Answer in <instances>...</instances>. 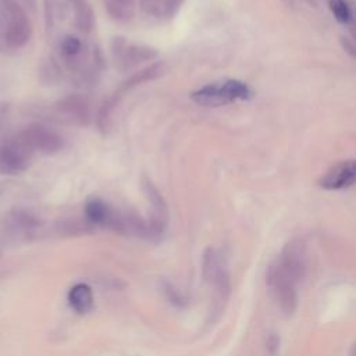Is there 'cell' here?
<instances>
[{
    "label": "cell",
    "instance_id": "obj_20",
    "mask_svg": "<svg viewBox=\"0 0 356 356\" xmlns=\"http://www.w3.org/2000/svg\"><path fill=\"white\" fill-rule=\"evenodd\" d=\"M45 3V23L46 30L52 31L54 27V10H56V2L54 0H43Z\"/></svg>",
    "mask_w": 356,
    "mask_h": 356
},
{
    "label": "cell",
    "instance_id": "obj_18",
    "mask_svg": "<svg viewBox=\"0 0 356 356\" xmlns=\"http://www.w3.org/2000/svg\"><path fill=\"white\" fill-rule=\"evenodd\" d=\"M162 2L163 0H139V9L148 16L162 14Z\"/></svg>",
    "mask_w": 356,
    "mask_h": 356
},
{
    "label": "cell",
    "instance_id": "obj_23",
    "mask_svg": "<svg viewBox=\"0 0 356 356\" xmlns=\"http://www.w3.org/2000/svg\"><path fill=\"white\" fill-rule=\"evenodd\" d=\"M24 5L32 12L35 13L36 12V6H38V0H23Z\"/></svg>",
    "mask_w": 356,
    "mask_h": 356
},
{
    "label": "cell",
    "instance_id": "obj_21",
    "mask_svg": "<svg viewBox=\"0 0 356 356\" xmlns=\"http://www.w3.org/2000/svg\"><path fill=\"white\" fill-rule=\"evenodd\" d=\"M10 105L8 102H0V136L6 131L10 120Z\"/></svg>",
    "mask_w": 356,
    "mask_h": 356
},
{
    "label": "cell",
    "instance_id": "obj_9",
    "mask_svg": "<svg viewBox=\"0 0 356 356\" xmlns=\"http://www.w3.org/2000/svg\"><path fill=\"white\" fill-rule=\"evenodd\" d=\"M56 114L70 123L76 125H88L92 117L91 102L87 96L80 94H71L54 103Z\"/></svg>",
    "mask_w": 356,
    "mask_h": 356
},
{
    "label": "cell",
    "instance_id": "obj_1",
    "mask_svg": "<svg viewBox=\"0 0 356 356\" xmlns=\"http://www.w3.org/2000/svg\"><path fill=\"white\" fill-rule=\"evenodd\" d=\"M32 38V24L19 0H0V42L20 50Z\"/></svg>",
    "mask_w": 356,
    "mask_h": 356
},
{
    "label": "cell",
    "instance_id": "obj_12",
    "mask_svg": "<svg viewBox=\"0 0 356 356\" xmlns=\"http://www.w3.org/2000/svg\"><path fill=\"white\" fill-rule=\"evenodd\" d=\"M116 211L117 210L109 202H106L105 199L98 198V196L90 198L85 202V206H84L85 220L91 226L105 227V229H109V230L113 224Z\"/></svg>",
    "mask_w": 356,
    "mask_h": 356
},
{
    "label": "cell",
    "instance_id": "obj_14",
    "mask_svg": "<svg viewBox=\"0 0 356 356\" xmlns=\"http://www.w3.org/2000/svg\"><path fill=\"white\" fill-rule=\"evenodd\" d=\"M68 304L78 315H87L94 308V294L88 284L80 282L70 290Z\"/></svg>",
    "mask_w": 356,
    "mask_h": 356
},
{
    "label": "cell",
    "instance_id": "obj_13",
    "mask_svg": "<svg viewBox=\"0 0 356 356\" xmlns=\"http://www.w3.org/2000/svg\"><path fill=\"white\" fill-rule=\"evenodd\" d=\"M70 8L74 12V25L83 34H91L95 28V13L88 0H70Z\"/></svg>",
    "mask_w": 356,
    "mask_h": 356
},
{
    "label": "cell",
    "instance_id": "obj_6",
    "mask_svg": "<svg viewBox=\"0 0 356 356\" xmlns=\"http://www.w3.org/2000/svg\"><path fill=\"white\" fill-rule=\"evenodd\" d=\"M34 154L17 136H9L0 140V174L17 176L28 170Z\"/></svg>",
    "mask_w": 356,
    "mask_h": 356
},
{
    "label": "cell",
    "instance_id": "obj_19",
    "mask_svg": "<svg viewBox=\"0 0 356 356\" xmlns=\"http://www.w3.org/2000/svg\"><path fill=\"white\" fill-rule=\"evenodd\" d=\"M185 0H163L162 2V14L166 19H173L180 12Z\"/></svg>",
    "mask_w": 356,
    "mask_h": 356
},
{
    "label": "cell",
    "instance_id": "obj_24",
    "mask_svg": "<svg viewBox=\"0 0 356 356\" xmlns=\"http://www.w3.org/2000/svg\"><path fill=\"white\" fill-rule=\"evenodd\" d=\"M349 356H356V341L352 344L350 350H349Z\"/></svg>",
    "mask_w": 356,
    "mask_h": 356
},
{
    "label": "cell",
    "instance_id": "obj_22",
    "mask_svg": "<svg viewBox=\"0 0 356 356\" xmlns=\"http://www.w3.org/2000/svg\"><path fill=\"white\" fill-rule=\"evenodd\" d=\"M266 348L271 356H274L280 349V338L277 335H270L266 342Z\"/></svg>",
    "mask_w": 356,
    "mask_h": 356
},
{
    "label": "cell",
    "instance_id": "obj_11",
    "mask_svg": "<svg viewBox=\"0 0 356 356\" xmlns=\"http://www.w3.org/2000/svg\"><path fill=\"white\" fill-rule=\"evenodd\" d=\"M356 184V160H345L333 166L320 180L319 185L327 191L345 189Z\"/></svg>",
    "mask_w": 356,
    "mask_h": 356
},
{
    "label": "cell",
    "instance_id": "obj_4",
    "mask_svg": "<svg viewBox=\"0 0 356 356\" xmlns=\"http://www.w3.org/2000/svg\"><path fill=\"white\" fill-rule=\"evenodd\" d=\"M267 286L271 289V293L286 316H293L298 308V294H297V282H294L286 273L282 271L278 262L275 260L270 264L266 274Z\"/></svg>",
    "mask_w": 356,
    "mask_h": 356
},
{
    "label": "cell",
    "instance_id": "obj_16",
    "mask_svg": "<svg viewBox=\"0 0 356 356\" xmlns=\"http://www.w3.org/2000/svg\"><path fill=\"white\" fill-rule=\"evenodd\" d=\"M223 267L224 266L222 264L220 255L216 249L209 248L205 251L203 259H202V274H203L205 281L211 282Z\"/></svg>",
    "mask_w": 356,
    "mask_h": 356
},
{
    "label": "cell",
    "instance_id": "obj_15",
    "mask_svg": "<svg viewBox=\"0 0 356 356\" xmlns=\"http://www.w3.org/2000/svg\"><path fill=\"white\" fill-rule=\"evenodd\" d=\"M103 5L106 13L114 21L127 23L135 16L134 0H103Z\"/></svg>",
    "mask_w": 356,
    "mask_h": 356
},
{
    "label": "cell",
    "instance_id": "obj_8",
    "mask_svg": "<svg viewBox=\"0 0 356 356\" xmlns=\"http://www.w3.org/2000/svg\"><path fill=\"white\" fill-rule=\"evenodd\" d=\"M112 52H113L116 64L121 71H129L142 63L156 60L159 56L158 49L152 46L128 43L124 38H120V36L114 38L112 45Z\"/></svg>",
    "mask_w": 356,
    "mask_h": 356
},
{
    "label": "cell",
    "instance_id": "obj_7",
    "mask_svg": "<svg viewBox=\"0 0 356 356\" xmlns=\"http://www.w3.org/2000/svg\"><path fill=\"white\" fill-rule=\"evenodd\" d=\"M140 188L151 206V216L148 220L149 240H159L165 234L169 224L167 202L159 188L145 174L140 177Z\"/></svg>",
    "mask_w": 356,
    "mask_h": 356
},
{
    "label": "cell",
    "instance_id": "obj_10",
    "mask_svg": "<svg viewBox=\"0 0 356 356\" xmlns=\"http://www.w3.org/2000/svg\"><path fill=\"white\" fill-rule=\"evenodd\" d=\"M280 267L294 282H301L306 274V247L302 240H291L277 259Z\"/></svg>",
    "mask_w": 356,
    "mask_h": 356
},
{
    "label": "cell",
    "instance_id": "obj_25",
    "mask_svg": "<svg viewBox=\"0 0 356 356\" xmlns=\"http://www.w3.org/2000/svg\"><path fill=\"white\" fill-rule=\"evenodd\" d=\"M352 31H353V35L356 38V16H355V23H353V27H352Z\"/></svg>",
    "mask_w": 356,
    "mask_h": 356
},
{
    "label": "cell",
    "instance_id": "obj_2",
    "mask_svg": "<svg viewBox=\"0 0 356 356\" xmlns=\"http://www.w3.org/2000/svg\"><path fill=\"white\" fill-rule=\"evenodd\" d=\"M166 71V64L163 61H155L151 65L142 68L136 73L131 74L107 99L103 101L102 106L99 107L98 116H96V125L99 128L101 132L106 134L112 125L113 121V114L116 107L118 106V103L121 102V99L134 88L144 85L147 83L155 81L158 78H160Z\"/></svg>",
    "mask_w": 356,
    "mask_h": 356
},
{
    "label": "cell",
    "instance_id": "obj_5",
    "mask_svg": "<svg viewBox=\"0 0 356 356\" xmlns=\"http://www.w3.org/2000/svg\"><path fill=\"white\" fill-rule=\"evenodd\" d=\"M17 136L24 142L25 147L32 154H39L45 156L56 155L64 147V139L59 132L38 123L24 127L21 131L17 132Z\"/></svg>",
    "mask_w": 356,
    "mask_h": 356
},
{
    "label": "cell",
    "instance_id": "obj_3",
    "mask_svg": "<svg viewBox=\"0 0 356 356\" xmlns=\"http://www.w3.org/2000/svg\"><path fill=\"white\" fill-rule=\"evenodd\" d=\"M252 96V88L240 80L210 83L191 94V99L195 103L206 107H219L237 101H248Z\"/></svg>",
    "mask_w": 356,
    "mask_h": 356
},
{
    "label": "cell",
    "instance_id": "obj_17",
    "mask_svg": "<svg viewBox=\"0 0 356 356\" xmlns=\"http://www.w3.org/2000/svg\"><path fill=\"white\" fill-rule=\"evenodd\" d=\"M330 9L339 24H349L352 21V10L345 0H330Z\"/></svg>",
    "mask_w": 356,
    "mask_h": 356
}]
</instances>
